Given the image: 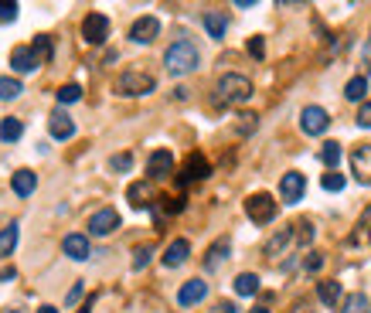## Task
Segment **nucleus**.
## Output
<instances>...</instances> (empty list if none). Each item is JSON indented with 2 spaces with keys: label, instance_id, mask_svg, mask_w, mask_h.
Returning a JSON list of instances; mask_svg holds the SVG:
<instances>
[{
  "label": "nucleus",
  "instance_id": "f257e3e1",
  "mask_svg": "<svg viewBox=\"0 0 371 313\" xmlns=\"http://www.w3.org/2000/svg\"><path fill=\"white\" fill-rule=\"evenodd\" d=\"M198 61H201V54L194 48V41H187V38H177V41L163 52V65H167L170 75H187V72H194Z\"/></svg>",
  "mask_w": 371,
  "mask_h": 313
},
{
  "label": "nucleus",
  "instance_id": "f03ea898",
  "mask_svg": "<svg viewBox=\"0 0 371 313\" xmlns=\"http://www.w3.org/2000/svg\"><path fill=\"white\" fill-rule=\"evenodd\" d=\"M218 103L221 105H242L252 99V82L245 75H239V72H228V75L218 78Z\"/></svg>",
  "mask_w": 371,
  "mask_h": 313
},
{
  "label": "nucleus",
  "instance_id": "7ed1b4c3",
  "mask_svg": "<svg viewBox=\"0 0 371 313\" xmlns=\"http://www.w3.org/2000/svg\"><path fill=\"white\" fill-rule=\"evenodd\" d=\"M157 89V78L147 72H123L116 78V92L119 96H150Z\"/></svg>",
  "mask_w": 371,
  "mask_h": 313
},
{
  "label": "nucleus",
  "instance_id": "20e7f679",
  "mask_svg": "<svg viewBox=\"0 0 371 313\" xmlns=\"http://www.w3.org/2000/svg\"><path fill=\"white\" fill-rule=\"evenodd\" d=\"M245 214H249V221H256V225H269L272 218H276V201H272V194H249L245 198Z\"/></svg>",
  "mask_w": 371,
  "mask_h": 313
},
{
  "label": "nucleus",
  "instance_id": "39448f33",
  "mask_svg": "<svg viewBox=\"0 0 371 313\" xmlns=\"http://www.w3.org/2000/svg\"><path fill=\"white\" fill-rule=\"evenodd\" d=\"M109 38V17L106 14H85V21H82V41L85 45H103Z\"/></svg>",
  "mask_w": 371,
  "mask_h": 313
},
{
  "label": "nucleus",
  "instance_id": "423d86ee",
  "mask_svg": "<svg viewBox=\"0 0 371 313\" xmlns=\"http://www.w3.org/2000/svg\"><path fill=\"white\" fill-rule=\"evenodd\" d=\"M327 126H330L327 109H320V105H307V109L300 112V130L307 133V136H320V133H327Z\"/></svg>",
  "mask_w": 371,
  "mask_h": 313
},
{
  "label": "nucleus",
  "instance_id": "0eeeda50",
  "mask_svg": "<svg viewBox=\"0 0 371 313\" xmlns=\"http://www.w3.org/2000/svg\"><path fill=\"white\" fill-rule=\"evenodd\" d=\"M89 235H96V238H106V235H112L116 228H119V214L112 208H99L92 218H89Z\"/></svg>",
  "mask_w": 371,
  "mask_h": 313
},
{
  "label": "nucleus",
  "instance_id": "6e6552de",
  "mask_svg": "<svg viewBox=\"0 0 371 313\" xmlns=\"http://www.w3.org/2000/svg\"><path fill=\"white\" fill-rule=\"evenodd\" d=\"M212 174V167H208V160L201 154H191L184 160V167H181V177H177V184L181 187H187V184H194V181H205Z\"/></svg>",
  "mask_w": 371,
  "mask_h": 313
},
{
  "label": "nucleus",
  "instance_id": "1a4fd4ad",
  "mask_svg": "<svg viewBox=\"0 0 371 313\" xmlns=\"http://www.w3.org/2000/svg\"><path fill=\"white\" fill-rule=\"evenodd\" d=\"M303 191H307V181H303V174H300V170L283 174V181H279V198H283V205H296V201H303Z\"/></svg>",
  "mask_w": 371,
  "mask_h": 313
},
{
  "label": "nucleus",
  "instance_id": "9d476101",
  "mask_svg": "<svg viewBox=\"0 0 371 313\" xmlns=\"http://www.w3.org/2000/svg\"><path fill=\"white\" fill-rule=\"evenodd\" d=\"M10 65H14V72H17V75H31V72H38V68H41V58L34 54L31 45H21V48H14V52H10Z\"/></svg>",
  "mask_w": 371,
  "mask_h": 313
},
{
  "label": "nucleus",
  "instance_id": "9b49d317",
  "mask_svg": "<svg viewBox=\"0 0 371 313\" xmlns=\"http://www.w3.org/2000/svg\"><path fill=\"white\" fill-rule=\"evenodd\" d=\"M147 174H150V181L170 177V174H174V154H170V150H154L150 160H147Z\"/></svg>",
  "mask_w": 371,
  "mask_h": 313
},
{
  "label": "nucleus",
  "instance_id": "f8f14e48",
  "mask_svg": "<svg viewBox=\"0 0 371 313\" xmlns=\"http://www.w3.org/2000/svg\"><path fill=\"white\" fill-rule=\"evenodd\" d=\"M61 252H65L68 259L85 262L89 256H92V245H89V235H79V232L65 235V238H61Z\"/></svg>",
  "mask_w": 371,
  "mask_h": 313
},
{
  "label": "nucleus",
  "instance_id": "ddd939ff",
  "mask_svg": "<svg viewBox=\"0 0 371 313\" xmlns=\"http://www.w3.org/2000/svg\"><path fill=\"white\" fill-rule=\"evenodd\" d=\"M351 170H354V177L361 184H371V143L354 147V154H351Z\"/></svg>",
  "mask_w": 371,
  "mask_h": 313
},
{
  "label": "nucleus",
  "instance_id": "4468645a",
  "mask_svg": "<svg viewBox=\"0 0 371 313\" xmlns=\"http://www.w3.org/2000/svg\"><path fill=\"white\" fill-rule=\"evenodd\" d=\"M160 34V21L157 17H140V21H133V27H130V38L136 41V45H150L154 38Z\"/></svg>",
  "mask_w": 371,
  "mask_h": 313
},
{
  "label": "nucleus",
  "instance_id": "2eb2a0df",
  "mask_svg": "<svg viewBox=\"0 0 371 313\" xmlns=\"http://www.w3.org/2000/svg\"><path fill=\"white\" fill-rule=\"evenodd\" d=\"M205 296H208V283L205 279H187L184 286L177 289V303L181 307H198Z\"/></svg>",
  "mask_w": 371,
  "mask_h": 313
},
{
  "label": "nucleus",
  "instance_id": "dca6fc26",
  "mask_svg": "<svg viewBox=\"0 0 371 313\" xmlns=\"http://www.w3.org/2000/svg\"><path fill=\"white\" fill-rule=\"evenodd\" d=\"M48 133H52L54 140H72V136H75V123H72V116H68V112H61V109H54L52 119H48Z\"/></svg>",
  "mask_w": 371,
  "mask_h": 313
},
{
  "label": "nucleus",
  "instance_id": "f3484780",
  "mask_svg": "<svg viewBox=\"0 0 371 313\" xmlns=\"http://www.w3.org/2000/svg\"><path fill=\"white\" fill-rule=\"evenodd\" d=\"M187 256H191V242L187 238H174L170 245H167V252H163V265L167 269H177V265H184Z\"/></svg>",
  "mask_w": 371,
  "mask_h": 313
},
{
  "label": "nucleus",
  "instance_id": "a211bd4d",
  "mask_svg": "<svg viewBox=\"0 0 371 313\" xmlns=\"http://www.w3.org/2000/svg\"><path fill=\"white\" fill-rule=\"evenodd\" d=\"M126 198H130V205H133V208H154V187H150L147 181L130 184Z\"/></svg>",
  "mask_w": 371,
  "mask_h": 313
},
{
  "label": "nucleus",
  "instance_id": "6ab92c4d",
  "mask_svg": "<svg viewBox=\"0 0 371 313\" xmlns=\"http://www.w3.org/2000/svg\"><path fill=\"white\" fill-rule=\"evenodd\" d=\"M10 187H14V194H17V198H31V194L38 191V174H31V170H17V174L10 177Z\"/></svg>",
  "mask_w": 371,
  "mask_h": 313
},
{
  "label": "nucleus",
  "instance_id": "aec40b11",
  "mask_svg": "<svg viewBox=\"0 0 371 313\" xmlns=\"http://www.w3.org/2000/svg\"><path fill=\"white\" fill-rule=\"evenodd\" d=\"M317 296H320V303L337 307V303L344 300V289H341V283H337V279H323V283H317Z\"/></svg>",
  "mask_w": 371,
  "mask_h": 313
},
{
  "label": "nucleus",
  "instance_id": "412c9836",
  "mask_svg": "<svg viewBox=\"0 0 371 313\" xmlns=\"http://www.w3.org/2000/svg\"><path fill=\"white\" fill-rule=\"evenodd\" d=\"M205 31H208V38L221 41V38H225V31H228L225 14H221V10H208V14H205Z\"/></svg>",
  "mask_w": 371,
  "mask_h": 313
},
{
  "label": "nucleus",
  "instance_id": "4be33fe9",
  "mask_svg": "<svg viewBox=\"0 0 371 313\" xmlns=\"http://www.w3.org/2000/svg\"><path fill=\"white\" fill-rule=\"evenodd\" d=\"M228 252H232V245H228V238H221V242H214L212 249H208V256H205V269L212 272V269H218L221 262L228 259Z\"/></svg>",
  "mask_w": 371,
  "mask_h": 313
},
{
  "label": "nucleus",
  "instance_id": "5701e85b",
  "mask_svg": "<svg viewBox=\"0 0 371 313\" xmlns=\"http://www.w3.org/2000/svg\"><path fill=\"white\" fill-rule=\"evenodd\" d=\"M290 242H293V228H279V232H276L272 238H269V242H265L263 252L269 256V259H276V256H279V252H283Z\"/></svg>",
  "mask_w": 371,
  "mask_h": 313
},
{
  "label": "nucleus",
  "instance_id": "b1692460",
  "mask_svg": "<svg viewBox=\"0 0 371 313\" xmlns=\"http://www.w3.org/2000/svg\"><path fill=\"white\" fill-rule=\"evenodd\" d=\"M21 133H24V123H21L17 116H7V119L0 123V140H3V143H17Z\"/></svg>",
  "mask_w": 371,
  "mask_h": 313
},
{
  "label": "nucleus",
  "instance_id": "393cba45",
  "mask_svg": "<svg viewBox=\"0 0 371 313\" xmlns=\"http://www.w3.org/2000/svg\"><path fill=\"white\" fill-rule=\"evenodd\" d=\"M344 96L351 103H361L365 96H368V75H354L351 82L344 85Z\"/></svg>",
  "mask_w": 371,
  "mask_h": 313
},
{
  "label": "nucleus",
  "instance_id": "a878e982",
  "mask_svg": "<svg viewBox=\"0 0 371 313\" xmlns=\"http://www.w3.org/2000/svg\"><path fill=\"white\" fill-rule=\"evenodd\" d=\"M235 293L239 296H256L259 293V276L256 272H239L235 276Z\"/></svg>",
  "mask_w": 371,
  "mask_h": 313
},
{
  "label": "nucleus",
  "instance_id": "bb28decb",
  "mask_svg": "<svg viewBox=\"0 0 371 313\" xmlns=\"http://www.w3.org/2000/svg\"><path fill=\"white\" fill-rule=\"evenodd\" d=\"M341 313H371V300L365 293H351V296H344Z\"/></svg>",
  "mask_w": 371,
  "mask_h": 313
},
{
  "label": "nucleus",
  "instance_id": "cd10ccee",
  "mask_svg": "<svg viewBox=\"0 0 371 313\" xmlns=\"http://www.w3.org/2000/svg\"><path fill=\"white\" fill-rule=\"evenodd\" d=\"M14 245H17V221H10V225L0 232V259H7V256L14 252Z\"/></svg>",
  "mask_w": 371,
  "mask_h": 313
},
{
  "label": "nucleus",
  "instance_id": "c85d7f7f",
  "mask_svg": "<svg viewBox=\"0 0 371 313\" xmlns=\"http://www.w3.org/2000/svg\"><path fill=\"white\" fill-rule=\"evenodd\" d=\"M320 160H323L327 170H337V163H341V143H334V140L323 143V147H320Z\"/></svg>",
  "mask_w": 371,
  "mask_h": 313
},
{
  "label": "nucleus",
  "instance_id": "c756f323",
  "mask_svg": "<svg viewBox=\"0 0 371 313\" xmlns=\"http://www.w3.org/2000/svg\"><path fill=\"white\" fill-rule=\"evenodd\" d=\"M31 48H34V54L41 58V65H48V61H52L54 48H52V38H48V34H38V38L31 41Z\"/></svg>",
  "mask_w": 371,
  "mask_h": 313
},
{
  "label": "nucleus",
  "instance_id": "7c9ffc66",
  "mask_svg": "<svg viewBox=\"0 0 371 313\" xmlns=\"http://www.w3.org/2000/svg\"><path fill=\"white\" fill-rule=\"evenodd\" d=\"M24 92V85H21V78H0V99H17Z\"/></svg>",
  "mask_w": 371,
  "mask_h": 313
},
{
  "label": "nucleus",
  "instance_id": "2f4dec72",
  "mask_svg": "<svg viewBox=\"0 0 371 313\" xmlns=\"http://www.w3.org/2000/svg\"><path fill=\"white\" fill-rule=\"evenodd\" d=\"M54 96H58V103H79L82 99V89L79 85H75V82H68V85H61V89H58V92H54Z\"/></svg>",
  "mask_w": 371,
  "mask_h": 313
},
{
  "label": "nucleus",
  "instance_id": "473e14b6",
  "mask_svg": "<svg viewBox=\"0 0 371 313\" xmlns=\"http://www.w3.org/2000/svg\"><path fill=\"white\" fill-rule=\"evenodd\" d=\"M293 228H296V232H293V238H296L300 245H310V242H314V225H310L307 218H303V221H296Z\"/></svg>",
  "mask_w": 371,
  "mask_h": 313
},
{
  "label": "nucleus",
  "instance_id": "72a5a7b5",
  "mask_svg": "<svg viewBox=\"0 0 371 313\" xmlns=\"http://www.w3.org/2000/svg\"><path fill=\"white\" fill-rule=\"evenodd\" d=\"M17 10H21V7H17L14 0H0V24H14V21H17Z\"/></svg>",
  "mask_w": 371,
  "mask_h": 313
},
{
  "label": "nucleus",
  "instance_id": "f704fd0d",
  "mask_svg": "<svg viewBox=\"0 0 371 313\" xmlns=\"http://www.w3.org/2000/svg\"><path fill=\"white\" fill-rule=\"evenodd\" d=\"M320 184H323V191H344V174H337V170H327V174L320 177Z\"/></svg>",
  "mask_w": 371,
  "mask_h": 313
},
{
  "label": "nucleus",
  "instance_id": "c9c22d12",
  "mask_svg": "<svg viewBox=\"0 0 371 313\" xmlns=\"http://www.w3.org/2000/svg\"><path fill=\"white\" fill-rule=\"evenodd\" d=\"M150 256H154V249H150V245L136 249V252H133V269H143V265L150 262Z\"/></svg>",
  "mask_w": 371,
  "mask_h": 313
},
{
  "label": "nucleus",
  "instance_id": "e433bc0d",
  "mask_svg": "<svg viewBox=\"0 0 371 313\" xmlns=\"http://www.w3.org/2000/svg\"><path fill=\"white\" fill-rule=\"evenodd\" d=\"M109 167H112V170H130V167H133V156L130 154H116L112 160H109Z\"/></svg>",
  "mask_w": 371,
  "mask_h": 313
},
{
  "label": "nucleus",
  "instance_id": "4c0bfd02",
  "mask_svg": "<svg viewBox=\"0 0 371 313\" xmlns=\"http://www.w3.org/2000/svg\"><path fill=\"white\" fill-rule=\"evenodd\" d=\"M303 269H307V272H320V269H323V256H320V252H310L307 262H303Z\"/></svg>",
  "mask_w": 371,
  "mask_h": 313
},
{
  "label": "nucleus",
  "instance_id": "58836bf2",
  "mask_svg": "<svg viewBox=\"0 0 371 313\" xmlns=\"http://www.w3.org/2000/svg\"><path fill=\"white\" fill-rule=\"evenodd\" d=\"M358 126L371 130V103H361V109H358Z\"/></svg>",
  "mask_w": 371,
  "mask_h": 313
},
{
  "label": "nucleus",
  "instance_id": "ea45409f",
  "mask_svg": "<svg viewBox=\"0 0 371 313\" xmlns=\"http://www.w3.org/2000/svg\"><path fill=\"white\" fill-rule=\"evenodd\" d=\"M249 54H252V58H263V54H265V41H263V38H249Z\"/></svg>",
  "mask_w": 371,
  "mask_h": 313
},
{
  "label": "nucleus",
  "instance_id": "a19ab883",
  "mask_svg": "<svg viewBox=\"0 0 371 313\" xmlns=\"http://www.w3.org/2000/svg\"><path fill=\"white\" fill-rule=\"evenodd\" d=\"M239 119H242V123H239V130H242V133H252V130H256V116H252V112H249V116L242 112Z\"/></svg>",
  "mask_w": 371,
  "mask_h": 313
},
{
  "label": "nucleus",
  "instance_id": "79ce46f5",
  "mask_svg": "<svg viewBox=\"0 0 371 313\" xmlns=\"http://www.w3.org/2000/svg\"><path fill=\"white\" fill-rule=\"evenodd\" d=\"M212 313H239L235 310V303H228V300H221V303H214Z\"/></svg>",
  "mask_w": 371,
  "mask_h": 313
},
{
  "label": "nucleus",
  "instance_id": "37998d69",
  "mask_svg": "<svg viewBox=\"0 0 371 313\" xmlns=\"http://www.w3.org/2000/svg\"><path fill=\"white\" fill-rule=\"evenodd\" d=\"M293 313H314V310H310V303H307V300H300V303L293 307Z\"/></svg>",
  "mask_w": 371,
  "mask_h": 313
},
{
  "label": "nucleus",
  "instance_id": "c03bdc74",
  "mask_svg": "<svg viewBox=\"0 0 371 313\" xmlns=\"http://www.w3.org/2000/svg\"><path fill=\"white\" fill-rule=\"evenodd\" d=\"M14 276H17V272H14L10 265H7V269H0V283H3V279H14Z\"/></svg>",
  "mask_w": 371,
  "mask_h": 313
},
{
  "label": "nucleus",
  "instance_id": "a18cd8bd",
  "mask_svg": "<svg viewBox=\"0 0 371 313\" xmlns=\"http://www.w3.org/2000/svg\"><path fill=\"white\" fill-rule=\"evenodd\" d=\"M38 313H58V307H52V303H45V307H38Z\"/></svg>",
  "mask_w": 371,
  "mask_h": 313
},
{
  "label": "nucleus",
  "instance_id": "49530a36",
  "mask_svg": "<svg viewBox=\"0 0 371 313\" xmlns=\"http://www.w3.org/2000/svg\"><path fill=\"white\" fill-rule=\"evenodd\" d=\"M361 225H368V228H371V208L365 211V218H361Z\"/></svg>",
  "mask_w": 371,
  "mask_h": 313
},
{
  "label": "nucleus",
  "instance_id": "de8ad7c7",
  "mask_svg": "<svg viewBox=\"0 0 371 313\" xmlns=\"http://www.w3.org/2000/svg\"><path fill=\"white\" fill-rule=\"evenodd\" d=\"M249 313H269V307H256V310H249Z\"/></svg>",
  "mask_w": 371,
  "mask_h": 313
},
{
  "label": "nucleus",
  "instance_id": "09e8293b",
  "mask_svg": "<svg viewBox=\"0 0 371 313\" xmlns=\"http://www.w3.org/2000/svg\"><path fill=\"white\" fill-rule=\"evenodd\" d=\"M368 238H371V228H368Z\"/></svg>",
  "mask_w": 371,
  "mask_h": 313
}]
</instances>
